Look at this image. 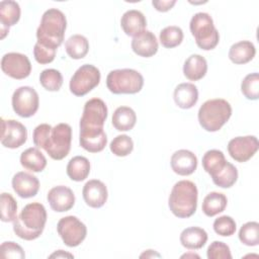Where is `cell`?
<instances>
[{"label":"cell","instance_id":"cell-1","mask_svg":"<svg viewBox=\"0 0 259 259\" xmlns=\"http://www.w3.org/2000/svg\"><path fill=\"white\" fill-rule=\"evenodd\" d=\"M32 141L36 148L44 149L52 159L62 160L68 156L71 150L72 128L65 122L55 126L40 123L33 130Z\"/></svg>","mask_w":259,"mask_h":259},{"label":"cell","instance_id":"cell-2","mask_svg":"<svg viewBox=\"0 0 259 259\" xmlns=\"http://www.w3.org/2000/svg\"><path fill=\"white\" fill-rule=\"evenodd\" d=\"M47 223V210L44 204L31 202L26 204L13 221V232L26 241L37 239L44 232Z\"/></svg>","mask_w":259,"mask_h":259},{"label":"cell","instance_id":"cell-3","mask_svg":"<svg viewBox=\"0 0 259 259\" xmlns=\"http://www.w3.org/2000/svg\"><path fill=\"white\" fill-rule=\"evenodd\" d=\"M66 28L65 14L57 8H50L42 14L36 29V42L46 48L57 50L64 40Z\"/></svg>","mask_w":259,"mask_h":259},{"label":"cell","instance_id":"cell-4","mask_svg":"<svg viewBox=\"0 0 259 259\" xmlns=\"http://www.w3.org/2000/svg\"><path fill=\"white\" fill-rule=\"evenodd\" d=\"M198 191L190 180H180L174 184L169 194L168 205L171 212L179 219L190 218L196 211Z\"/></svg>","mask_w":259,"mask_h":259},{"label":"cell","instance_id":"cell-5","mask_svg":"<svg viewBox=\"0 0 259 259\" xmlns=\"http://www.w3.org/2000/svg\"><path fill=\"white\" fill-rule=\"evenodd\" d=\"M232 115L231 104L222 98L206 100L198 109V121L206 132L214 133L230 119Z\"/></svg>","mask_w":259,"mask_h":259},{"label":"cell","instance_id":"cell-6","mask_svg":"<svg viewBox=\"0 0 259 259\" xmlns=\"http://www.w3.org/2000/svg\"><path fill=\"white\" fill-rule=\"evenodd\" d=\"M190 32L198 48L203 51L214 49L220 41V34L214 27L211 16L206 12L195 13L189 23Z\"/></svg>","mask_w":259,"mask_h":259},{"label":"cell","instance_id":"cell-7","mask_svg":"<svg viewBox=\"0 0 259 259\" xmlns=\"http://www.w3.org/2000/svg\"><path fill=\"white\" fill-rule=\"evenodd\" d=\"M106 86L113 94H136L144 86V77L134 69H116L108 73Z\"/></svg>","mask_w":259,"mask_h":259},{"label":"cell","instance_id":"cell-8","mask_svg":"<svg viewBox=\"0 0 259 259\" xmlns=\"http://www.w3.org/2000/svg\"><path fill=\"white\" fill-rule=\"evenodd\" d=\"M100 78V71L97 67L84 64L71 77L70 91L76 96H84L99 84Z\"/></svg>","mask_w":259,"mask_h":259},{"label":"cell","instance_id":"cell-9","mask_svg":"<svg viewBox=\"0 0 259 259\" xmlns=\"http://www.w3.org/2000/svg\"><path fill=\"white\" fill-rule=\"evenodd\" d=\"M107 118V106L100 98L86 101L80 119V131H101Z\"/></svg>","mask_w":259,"mask_h":259},{"label":"cell","instance_id":"cell-10","mask_svg":"<svg viewBox=\"0 0 259 259\" xmlns=\"http://www.w3.org/2000/svg\"><path fill=\"white\" fill-rule=\"evenodd\" d=\"M57 231L64 244L68 247L79 246L86 238L87 228L75 215L62 218L57 225Z\"/></svg>","mask_w":259,"mask_h":259},{"label":"cell","instance_id":"cell-11","mask_svg":"<svg viewBox=\"0 0 259 259\" xmlns=\"http://www.w3.org/2000/svg\"><path fill=\"white\" fill-rule=\"evenodd\" d=\"M12 108L21 117H30L35 114L39 105L37 92L30 86L18 87L12 95Z\"/></svg>","mask_w":259,"mask_h":259},{"label":"cell","instance_id":"cell-12","mask_svg":"<svg viewBox=\"0 0 259 259\" xmlns=\"http://www.w3.org/2000/svg\"><path fill=\"white\" fill-rule=\"evenodd\" d=\"M1 69L5 75L16 80H21L30 75L31 64L27 56L12 52L2 57Z\"/></svg>","mask_w":259,"mask_h":259},{"label":"cell","instance_id":"cell-13","mask_svg":"<svg viewBox=\"0 0 259 259\" xmlns=\"http://www.w3.org/2000/svg\"><path fill=\"white\" fill-rule=\"evenodd\" d=\"M1 144L8 149H17L27 140V130L15 119L1 118Z\"/></svg>","mask_w":259,"mask_h":259},{"label":"cell","instance_id":"cell-14","mask_svg":"<svg viewBox=\"0 0 259 259\" xmlns=\"http://www.w3.org/2000/svg\"><path fill=\"white\" fill-rule=\"evenodd\" d=\"M259 142L255 136L236 137L228 144V152L230 156L239 163L250 160L258 151Z\"/></svg>","mask_w":259,"mask_h":259},{"label":"cell","instance_id":"cell-15","mask_svg":"<svg viewBox=\"0 0 259 259\" xmlns=\"http://www.w3.org/2000/svg\"><path fill=\"white\" fill-rule=\"evenodd\" d=\"M48 202L53 210L64 212L70 210L75 204V194L71 188L58 185L53 187L47 195Z\"/></svg>","mask_w":259,"mask_h":259},{"label":"cell","instance_id":"cell-16","mask_svg":"<svg viewBox=\"0 0 259 259\" xmlns=\"http://www.w3.org/2000/svg\"><path fill=\"white\" fill-rule=\"evenodd\" d=\"M82 194L86 204L93 208H99L103 206L108 197L107 187L102 181L98 179L87 181L83 186Z\"/></svg>","mask_w":259,"mask_h":259},{"label":"cell","instance_id":"cell-17","mask_svg":"<svg viewBox=\"0 0 259 259\" xmlns=\"http://www.w3.org/2000/svg\"><path fill=\"white\" fill-rule=\"evenodd\" d=\"M12 188L21 198H30L37 194L39 190V181L34 175L20 171L17 172L11 181Z\"/></svg>","mask_w":259,"mask_h":259},{"label":"cell","instance_id":"cell-18","mask_svg":"<svg viewBox=\"0 0 259 259\" xmlns=\"http://www.w3.org/2000/svg\"><path fill=\"white\" fill-rule=\"evenodd\" d=\"M172 170L180 176L191 175L197 168V158L189 150L181 149L173 153L170 160Z\"/></svg>","mask_w":259,"mask_h":259},{"label":"cell","instance_id":"cell-19","mask_svg":"<svg viewBox=\"0 0 259 259\" xmlns=\"http://www.w3.org/2000/svg\"><path fill=\"white\" fill-rule=\"evenodd\" d=\"M20 12V6L16 1L3 0L0 2V30L2 39L9 32V27L19 21Z\"/></svg>","mask_w":259,"mask_h":259},{"label":"cell","instance_id":"cell-20","mask_svg":"<svg viewBox=\"0 0 259 259\" xmlns=\"http://www.w3.org/2000/svg\"><path fill=\"white\" fill-rule=\"evenodd\" d=\"M133 52L144 58L153 57L158 52V40L156 35L150 30H144L142 33L135 36L132 40Z\"/></svg>","mask_w":259,"mask_h":259},{"label":"cell","instance_id":"cell-21","mask_svg":"<svg viewBox=\"0 0 259 259\" xmlns=\"http://www.w3.org/2000/svg\"><path fill=\"white\" fill-rule=\"evenodd\" d=\"M120 26L128 36H137L146 30L147 19L145 15L136 9L125 11L120 18Z\"/></svg>","mask_w":259,"mask_h":259},{"label":"cell","instance_id":"cell-22","mask_svg":"<svg viewBox=\"0 0 259 259\" xmlns=\"http://www.w3.org/2000/svg\"><path fill=\"white\" fill-rule=\"evenodd\" d=\"M173 98L178 107L189 109L193 107L198 100L197 87L192 83H181L174 89Z\"/></svg>","mask_w":259,"mask_h":259},{"label":"cell","instance_id":"cell-23","mask_svg":"<svg viewBox=\"0 0 259 259\" xmlns=\"http://www.w3.org/2000/svg\"><path fill=\"white\" fill-rule=\"evenodd\" d=\"M79 143L80 146L87 152L98 153L105 148L107 144V137L103 130L80 131Z\"/></svg>","mask_w":259,"mask_h":259},{"label":"cell","instance_id":"cell-24","mask_svg":"<svg viewBox=\"0 0 259 259\" xmlns=\"http://www.w3.org/2000/svg\"><path fill=\"white\" fill-rule=\"evenodd\" d=\"M256 49L250 40H241L231 46L229 50V59L237 65L247 64L254 59Z\"/></svg>","mask_w":259,"mask_h":259},{"label":"cell","instance_id":"cell-25","mask_svg":"<svg viewBox=\"0 0 259 259\" xmlns=\"http://www.w3.org/2000/svg\"><path fill=\"white\" fill-rule=\"evenodd\" d=\"M207 72L206 60L197 54L189 56L183 65V74L190 81L202 79Z\"/></svg>","mask_w":259,"mask_h":259},{"label":"cell","instance_id":"cell-26","mask_svg":"<svg viewBox=\"0 0 259 259\" xmlns=\"http://www.w3.org/2000/svg\"><path fill=\"white\" fill-rule=\"evenodd\" d=\"M207 233L199 227H189L180 234L181 245L189 250H198L207 242Z\"/></svg>","mask_w":259,"mask_h":259},{"label":"cell","instance_id":"cell-27","mask_svg":"<svg viewBox=\"0 0 259 259\" xmlns=\"http://www.w3.org/2000/svg\"><path fill=\"white\" fill-rule=\"evenodd\" d=\"M21 166L31 172H41L47 166L45 155L35 147L28 148L20 155Z\"/></svg>","mask_w":259,"mask_h":259},{"label":"cell","instance_id":"cell-28","mask_svg":"<svg viewBox=\"0 0 259 259\" xmlns=\"http://www.w3.org/2000/svg\"><path fill=\"white\" fill-rule=\"evenodd\" d=\"M137 122L135 110L128 106L117 107L112 114V125L118 132L131 131Z\"/></svg>","mask_w":259,"mask_h":259},{"label":"cell","instance_id":"cell-29","mask_svg":"<svg viewBox=\"0 0 259 259\" xmlns=\"http://www.w3.org/2000/svg\"><path fill=\"white\" fill-rule=\"evenodd\" d=\"M228 199L224 193L212 191L209 192L202 201L201 209L206 217H214L225 210L227 207Z\"/></svg>","mask_w":259,"mask_h":259},{"label":"cell","instance_id":"cell-30","mask_svg":"<svg viewBox=\"0 0 259 259\" xmlns=\"http://www.w3.org/2000/svg\"><path fill=\"white\" fill-rule=\"evenodd\" d=\"M226 163V157L220 150H208L202 157V167L211 178L218 175L224 169Z\"/></svg>","mask_w":259,"mask_h":259},{"label":"cell","instance_id":"cell-31","mask_svg":"<svg viewBox=\"0 0 259 259\" xmlns=\"http://www.w3.org/2000/svg\"><path fill=\"white\" fill-rule=\"evenodd\" d=\"M90 173V162L86 157L75 156L67 165V175L73 181H83Z\"/></svg>","mask_w":259,"mask_h":259},{"label":"cell","instance_id":"cell-32","mask_svg":"<svg viewBox=\"0 0 259 259\" xmlns=\"http://www.w3.org/2000/svg\"><path fill=\"white\" fill-rule=\"evenodd\" d=\"M65 49L71 59L80 60L88 54L89 41L82 34H73L66 40Z\"/></svg>","mask_w":259,"mask_h":259},{"label":"cell","instance_id":"cell-33","mask_svg":"<svg viewBox=\"0 0 259 259\" xmlns=\"http://www.w3.org/2000/svg\"><path fill=\"white\" fill-rule=\"evenodd\" d=\"M183 30L176 25L166 26L160 31L159 39L161 45L166 49L178 47L183 40Z\"/></svg>","mask_w":259,"mask_h":259},{"label":"cell","instance_id":"cell-34","mask_svg":"<svg viewBox=\"0 0 259 259\" xmlns=\"http://www.w3.org/2000/svg\"><path fill=\"white\" fill-rule=\"evenodd\" d=\"M211 179L217 186L221 188H230L238 180V170L235 165L227 161L224 169Z\"/></svg>","mask_w":259,"mask_h":259},{"label":"cell","instance_id":"cell-35","mask_svg":"<svg viewBox=\"0 0 259 259\" xmlns=\"http://www.w3.org/2000/svg\"><path fill=\"white\" fill-rule=\"evenodd\" d=\"M39 83L48 91H59L63 85V76L56 69H46L39 75Z\"/></svg>","mask_w":259,"mask_h":259},{"label":"cell","instance_id":"cell-36","mask_svg":"<svg viewBox=\"0 0 259 259\" xmlns=\"http://www.w3.org/2000/svg\"><path fill=\"white\" fill-rule=\"evenodd\" d=\"M239 240L246 246H257L259 244V224L257 222L244 224L239 231Z\"/></svg>","mask_w":259,"mask_h":259},{"label":"cell","instance_id":"cell-37","mask_svg":"<svg viewBox=\"0 0 259 259\" xmlns=\"http://www.w3.org/2000/svg\"><path fill=\"white\" fill-rule=\"evenodd\" d=\"M1 205V221L4 223L13 222L16 219L17 203L14 197L7 192H2L0 195Z\"/></svg>","mask_w":259,"mask_h":259},{"label":"cell","instance_id":"cell-38","mask_svg":"<svg viewBox=\"0 0 259 259\" xmlns=\"http://www.w3.org/2000/svg\"><path fill=\"white\" fill-rule=\"evenodd\" d=\"M111 153L117 157H125L134 150V142L127 135H118L110 143Z\"/></svg>","mask_w":259,"mask_h":259},{"label":"cell","instance_id":"cell-39","mask_svg":"<svg viewBox=\"0 0 259 259\" xmlns=\"http://www.w3.org/2000/svg\"><path fill=\"white\" fill-rule=\"evenodd\" d=\"M241 91L249 100H257L259 97V75L258 73L248 74L241 83Z\"/></svg>","mask_w":259,"mask_h":259},{"label":"cell","instance_id":"cell-40","mask_svg":"<svg viewBox=\"0 0 259 259\" xmlns=\"http://www.w3.org/2000/svg\"><path fill=\"white\" fill-rule=\"evenodd\" d=\"M213 231L223 237H230L235 234L237 225L235 220L230 215H222L214 220L213 222Z\"/></svg>","mask_w":259,"mask_h":259},{"label":"cell","instance_id":"cell-41","mask_svg":"<svg viewBox=\"0 0 259 259\" xmlns=\"http://www.w3.org/2000/svg\"><path fill=\"white\" fill-rule=\"evenodd\" d=\"M208 259H232L230 247L221 241H213L207 248Z\"/></svg>","mask_w":259,"mask_h":259},{"label":"cell","instance_id":"cell-42","mask_svg":"<svg viewBox=\"0 0 259 259\" xmlns=\"http://www.w3.org/2000/svg\"><path fill=\"white\" fill-rule=\"evenodd\" d=\"M0 256L3 259H7V258L23 259L25 257V253L21 246H19L15 242L8 241V242H3L1 244Z\"/></svg>","mask_w":259,"mask_h":259},{"label":"cell","instance_id":"cell-43","mask_svg":"<svg viewBox=\"0 0 259 259\" xmlns=\"http://www.w3.org/2000/svg\"><path fill=\"white\" fill-rule=\"evenodd\" d=\"M56 53H57V50L46 48L39 45L38 42H36L33 48L34 59L38 64H41V65L52 63L55 60Z\"/></svg>","mask_w":259,"mask_h":259},{"label":"cell","instance_id":"cell-44","mask_svg":"<svg viewBox=\"0 0 259 259\" xmlns=\"http://www.w3.org/2000/svg\"><path fill=\"white\" fill-rule=\"evenodd\" d=\"M176 4V0H154L152 5L160 12H167Z\"/></svg>","mask_w":259,"mask_h":259},{"label":"cell","instance_id":"cell-45","mask_svg":"<svg viewBox=\"0 0 259 259\" xmlns=\"http://www.w3.org/2000/svg\"><path fill=\"white\" fill-rule=\"evenodd\" d=\"M54 257H56V258H66V257H68V258H73L74 256H73V254H71V253L65 252V251H63V250H58V251H56L55 253H53V254L50 255V258H54Z\"/></svg>","mask_w":259,"mask_h":259},{"label":"cell","instance_id":"cell-46","mask_svg":"<svg viewBox=\"0 0 259 259\" xmlns=\"http://www.w3.org/2000/svg\"><path fill=\"white\" fill-rule=\"evenodd\" d=\"M141 258H155V257H158V258H161V255L159 253H157L155 250H147L145 251L143 254L140 255Z\"/></svg>","mask_w":259,"mask_h":259},{"label":"cell","instance_id":"cell-47","mask_svg":"<svg viewBox=\"0 0 259 259\" xmlns=\"http://www.w3.org/2000/svg\"><path fill=\"white\" fill-rule=\"evenodd\" d=\"M184 257H186V258H187V257H196V258H199V256H198V255L193 254V253H192V254H184V255H182V256H181V258H184Z\"/></svg>","mask_w":259,"mask_h":259}]
</instances>
